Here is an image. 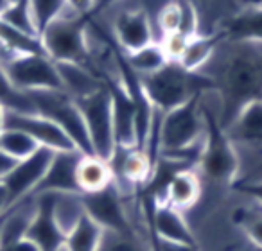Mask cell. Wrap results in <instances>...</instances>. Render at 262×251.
Instances as JSON below:
<instances>
[{
  "label": "cell",
  "instance_id": "24",
  "mask_svg": "<svg viewBox=\"0 0 262 251\" xmlns=\"http://www.w3.org/2000/svg\"><path fill=\"white\" fill-rule=\"evenodd\" d=\"M97 251H157L146 239H140L137 232H108L104 230Z\"/></svg>",
  "mask_w": 262,
  "mask_h": 251
},
{
  "label": "cell",
  "instance_id": "10",
  "mask_svg": "<svg viewBox=\"0 0 262 251\" xmlns=\"http://www.w3.org/2000/svg\"><path fill=\"white\" fill-rule=\"evenodd\" d=\"M120 192L115 185L108 187L106 190L97 194H86L83 196L84 212L92 217L102 230L108 232H135L133 224L129 222V215L122 203Z\"/></svg>",
  "mask_w": 262,
  "mask_h": 251
},
{
  "label": "cell",
  "instance_id": "36",
  "mask_svg": "<svg viewBox=\"0 0 262 251\" xmlns=\"http://www.w3.org/2000/svg\"><path fill=\"white\" fill-rule=\"evenodd\" d=\"M13 58H15V54H13V52L9 51V49L6 47V45L2 43V41H0V65L4 66L6 63H9Z\"/></svg>",
  "mask_w": 262,
  "mask_h": 251
},
{
  "label": "cell",
  "instance_id": "15",
  "mask_svg": "<svg viewBox=\"0 0 262 251\" xmlns=\"http://www.w3.org/2000/svg\"><path fill=\"white\" fill-rule=\"evenodd\" d=\"M219 34L226 41L237 43H262V2L250 4L237 11Z\"/></svg>",
  "mask_w": 262,
  "mask_h": 251
},
{
  "label": "cell",
  "instance_id": "32",
  "mask_svg": "<svg viewBox=\"0 0 262 251\" xmlns=\"http://www.w3.org/2000/svg\"><path fill=\"white\" fill-rule=\"evenodd\" d=\"M95 0H67V8H70L72 11L79 13V15L88 16L92 13Z\"/></svg>",
  "mask_w": 262,
  "mask_h": 251
},
{
  "label": "cell",
  "instance_id": "33",
  "mask_svg": "<svg viewBox=\"0 0 262 251\" xmlns=\"http://www.w3.org/2000/svg\"><path fill=\"white\" fill-rule=\"evenodd\" d=\"M2 251H41L40 247H38L36 242H33L31 239H22V240H16V242H13L11 246L4 247Z\"/></svg>",
  "mask_w": 262,
  "mask_h": 251
},
{
  "label": "cell",
  "instance_id": "29",
  "mask_svg": "<svg viewBox=\"0 0 262 251\" xmlns=\"http://www.w3.org/2000/svg\"><path fill=\"white\" fill-rule=\"evenodd\" d=\"M233 189H235L237 192L243 194V196H246L248 199H251L253 203H257L262 207V178L233 183Z\"/></svg>",
  "mask_w": 262,
  "mask_h": 251
},
{
  "label": "cell",
  "instance_id": "12",
  "mask_svg": "<svg viewBox=\"0 0 262 251\" xmlns=\"http://www.w3.org/2000/svg\"><path fill=\"white\" fill-rule=\"evenodd\" d=\"M112 94L113 131L115 144L120 149L139 147L137 142V106L124 84H106Z\"/></svg>",
  "mask_w": 262,
  "mask_h": 251
},
{
  "label": "cell",
  "instance_id": "8",
  "mask_svg": "<svg viewBox=\"0 0 262 251\" xmlns=\"http://www.w3.org/2000/svg\"><path fill=\"white\" fill-rule=\"evenodd\" d=\"M56 151H51L47 147H38L31 156L16 162L13 171L2 179L6 190L9 196V204H15L26 197L33 196L36 187L43 179Z\"/></svg>",
  "mask_w": 262,
  "mask_h": 251
},
{
  "label": "cell",
  "instance_id": "20",
  "mask_svg": "<svg viewBox=\"0 0 262 251\" xmlns=\"http://www.w3.org/2000/svg\"><path fill=\"white\" fill-rule=\"evenodd\" d=\"M223 36L221 34H196L194 38H190L189 43L185 47L180 65L189 72H201L205 69L210 58L214 56L217 45L221 43Z\"/></svg>",
  "mask_w": 262,
  "mask_h": 251
},
{
  "label": "cell",
  "instance_id": "27",
  "mask_svg": "<svg viewBox=\"0 0 262 251\" xmlns=\"http://www.w3.org/2000/svg\"><path fill=\"white\" fill-rule=\"evenodd\" d=\"M38 147L40 146L29 135L20 131V129L4 128L2 133H0V149L4 151L6 154H9L11 158H15L16 162L31 156Z\"/></svg>",
  "mask_w": 262,
  "mask_h": 251
},
{
  "label": "cell",
  "instance_id": "19",
  "mask_svg": "<svg viewBox=\"0 0 262 251\" xmlns=\"http://www.w3.org/2000/svg\"><path fill=\"white\" fill-rule=\"evenodd\" d=\"M51 194V212L52 219L61 230L63 235H69L77 222L83 219L84 204H83V194H58V192H49Z\"/></svg>",
  "mask_w": 262,
  "mask_h": 251
},
{
  "label": "cell",
  "instance_id": "34",
  "mask_svg": "<svg viewBox=\"0 0 262 251\" xmlns=\"http://www.w3.org/2000/svg\"><path fill=\"white\" fill-rule=\"evenodd\" d=\"M16 165V160L11 158L9 154H6L4 151L0 149V181L13 171V167Z\"/></svg>",
  "mask_w": 262,
  "mask_h": 251
},
{
  "label": "cell",
  "instance_id": "30",
  "mask_svg": "<svg viewBox=\"0 0 262 251\" xmlns=\"http://www.w3.org/2000/svg\"><path fill=\"white\" fill-rule=\"evenodd\" d=\"M122 0H95L94 2V8H92V13L88 16L92 18H99V16L106 15L110 9H113L115 6H119Z\"/></svg>",
  "mask_w": 262,
  "mask_h": 251
},
{
  "label": "cell",
  "instance_id": "21",
  "mask_svg": "<svg viewBox=\"0 0 262 251\" xmlns=\"http://www.w3.org/2000/svg\"><path fill=\"white\" fill-rule=\"evenodd\" d=\"M124 58H126L127 66L139 77L151 76V74L158 72L162 66L169 63L160 43H149L146 47L139 49V51L131 52V54H124Z\"/></svg>",
  "mask_w": 262,
  "mask_h": 251
},
{
  "label": "cell",
  "instance_id": "6",
  "mask_svg": "<svg viewBox=\"0 0 262 251\" xmlns=\"http://www.w3.org/2000/svg\"><path fill=\"white\" fill-rule=\"evenodd\" d=\"M225 133L235 149L237 158L250 154L251 167L257 172L262 167V99L243 106L232 122L225 128ZM255 172L250 178H253Z\"/></svg>",
  "mask_w": 262,
  "mask_h": 251
},
{
  "label": "cell",
  "instance_id": "28",
  "mask_svg": "<svg viewBox=\"0 0 262 251\" xmlns=\"http://www.w3.org/2000/svg\"><path fill=\"white\" fill-rule=\"evenodd\" d=\"M190 38L185 36L182 33H172V34H167L164 40L160 41L162 49H164L165 56H167L169 61H176L178 63L182 59L183 52H185V47L189 43Z\"/></svg>",
  "mask_w": 262,
  "mask_h": 251
},
{
  "label": "cell",
  "instance_id": "2",
  "mask_svg": "<svg viewBox=\"0 0 262 251\" xmlns=\"http://www.w3.org/2000/svg\"><path fill=\"white\" fill-rule=\"evenodd\" d=\"M86 29L88 16L67 8L40 33L41 47L54 63L86 65Z\"/></svg>",
  "mask_w": 262,
  "mask_h": 251
},
{
  "label": "cell",
  "instance_id": "18",
  "mask_svg": "<svg viewBox=\"0 0 262 251\" xmlns=\"http://www.w3.org/2000/svg\"><path fill=\"white\" fill-rule=\"evenodd\" d=\"M77 187L83 196L97 194L113 185V169L110 162L95 156V154H83L77 164Z\"/></svg>",
  "mask_w": 262,
  "mask_h": 251
},
{
  "label": "cell",
  "instance_id": "23",
  "mask_svg": "<svg viewBox=\"0 0 262 251\" xmlns=\"http://www.w3.org/2000/svg\"><path fill=\"white\" fill-rule=\"evenodd\" d=\"M0 41L9 49L15 56L22 54H45L41 47L40 36H33L20 29H15L9 24L0 20Z\"/></svg>",
  "mask_w": 262,
  "mask_h": 251
},
{
  "label": "cell",
  "instance_id": "35",
  "mask_svg": "<svg viewBox=\"0 0 262 251\" xmlns=\"http://www.w3.org/2000/svg\"><path fill=\"white\" fill-rule=\"evenodd\" d=\"M11 208V204H9V196H8V190H6L4 183L0 181V215L6 214V212Z\"/></svg>",
  "mask_w": 262,
  "mask_h": 251
},
{
  "label": "cell",
  "instance_id": "11",
  "mask_svg": "<svg viewBox=\"0 0 262 251\" xmlns=\"http://www.w3.org/2000/svg\"><path fill=\"white\" fill-rule=\"evenodd\" d=\"M81 156H83V153H79V151H59V153H56L43 179L36 187L33 196L45 192L81 194L76 178L77 164H79Z\"/></svg>",
  "mask_w": 262,
  "mask_h": 251
},
{
  "label": "cell",
  "instance_id": "9",
  "mask_svg": "<svg viewBox=\"0 0 262 251\" xmlns=\"http://www.w3.org/2000/svg\"><path fill=\"white\" fill-rule=\"evenodd\" d=\"M4 128L20 129L29 135L40 147H47L51 151H77L72 140L67 136L59 126L52 120L38 115V113H16L4 111Z\"/></svg>",
  "mask_w": 262,
  "mask_h": 251
},
{
  "label": "cell",
  "instance_id": "25",
  "mask_svg": "<svg viewBox=\"0 0 262 251\" xmlns=\"http://www.w3.org/2000/svg\"><path fill=\"white\" fill-rule=\"evenodd\" d=\"M237 226L243 230V233L246 235V239L250 240L253 246L262 249V207L250 199V204L237 208L235 215Z\"/></svg>",
  "mask_w": 262,
  "mask_h": 251
},
{
  "label": "cell",
  "instance_id": "14",
  "mask_svg": "<svg viewBox=\"0 0 262 251\" xmlns=\"http://www.w3.org/2000/svg\"><path fill=\"white\" fill-rule=\"evenodd\" d=\"M203 194V179L196 169H182L174 172L164 189V199L160 203H167L172 208L183 214L196 207Z\"/></svg>",
  "mask_w": 262,
  "mask_h": 251
},
{
  "label": "cell",
  "instance_id": "17",
  "mask_svg": "<svg viewBox=\"0 0 262 251\" xmlns=\"http://www.w3.org/2000/svg\"><path fill=\"white\" fill-rule=\"evenodd\" d=\"M34 214H36V197L34 196L18 201L6 212L2 228H0V249L11 246L16 240L26 239Z\"/></svg>",
  "mask_w": 262,
  "mask_h": 251
},
{
  "label": "cell",
  "instance_id": "4",
  "mask_svg": "<svg viewBox=\"0 0 262 251\" xmlns=\"http://www.w3.org/2000/svg\"><path fill=\"white\" fill-rule=\"evenodd\" d=\"M29 97L33 101L34 111L59 126L79 153L94 154L83 115L77 108V102L70 95H67L63 90H41L31 92Z\"/></svg>",
  "mask_w": 262,
  "mask_h": 251
},
{
  "label": "cell",
  "instance_id": "31",
  "mask_svg": "<svg viewBox=\"0 0 262 251\" xmlns=\"http://www.w3.org/2000/svg\"><path fill=\"white\" fill-rule=\"evenodd\" d=\"M155 247H157V251H198V246L180 244V242H167V240H157Z\"/></svg>",
  "mask_w": 262,
  "mask_h": 251
},
{
  "label": "cell",
  "instance_id": "41",
  "mask_svg": "<svg viewBox=\"0 0 262 251\" xmlns=\"http://www.w3.org/2000/svg\"><path fill=\"white\" fill-rule=\"evenodd\" d=\"M255 2H262V0H255Z\"/></svg>",
  "mask_w": 262,
  "mask_h": 251
},
{
  "label": "cell",
  "instance_id": "42",
  "mask_svg": "<svg viewBox=\"0 0 262 251\" xmlns=\"http://www.w3.org/2000/svg\"><path fill=\"white\" fill-rule=\"evenodd\" d=\"M0 251H2V249H0Z\"/></svg>",
  "mask_w": 262,
  "mask_h": 251
},
{
  "label": "cell",
  "instance_id": "1",
  "mask_svg": "<svg viewBox=\"0 0 262 251\" xmlns=\"http://www.w3.org/2000/svg\"><path fill=\"white\" fill-rule=\"evenodd\" d=\"M139 81L147 101L162 113L185 104L203 92L212 90L210 81L203 74L189 72L176 61H169L158 72L139 77Z\"/></svg>",
  "mask_w": 262,
  "mask_h": 251
},
{
  "label": "cell",
  "instance_id": "26",
  "mask_svg": "<svg viewBox=\"0 0 262 251\" xmlns=\"http://www.w3.org/2000/svg\"><path fill=\"white\" fill-rule=\"evenodd\" d=\"M0 106H2L6 111L36 113L29 94H24L18 88L13 86V83L9 81L8 74H6L2 65H0Z\"/></svg>",
  "mask_w": 262,
  "mask_h": 251
},
{
  "label": "cell",
  "instance_id": "37",
  "mask_svg": "<svg viewBox=\"0 0 262 251\" xmlns=\"http://www.w3.org/2000/svg\"><path fill=\"white\" fill-rule=\"evenodd\" d=\"M4 111L6 109L0 106V133H2V129H4Z\"/></svg>",
  "mask_w": 262,
  "mask_h": 251
},
{
  "label": "cell",
  "instance_id": "5",
  "mask_svg": "<svg viewBox=\"0 0 262 251\" xmlns=\"http://www.w3.org/2000/svg\"><path fill=\"white\" fill-rule=\"evenodd\" d=\"M76 102L81 115H83L92 153L102 160L110 162L117 151V144L115 131H113L112 94H110L108 86L101 88L95 94L79 99Z\"/></svg>",
  "mask_w": 262,
  "mask_h": 251
},
{
  "label": "cell",
  "instance_id": "39",
  "mask_svg": "<svg viewBox=\"0 0 262 251\" xmlns=\"http://www.w3.org/2000/svg\"><path fill=\"white\" fill-rule=\"evenodd\" d=\"M9 4H27V0H8Z\"/></svg>",
  "mask_w": 262,
  "mask_h": 251
},
{
  "label": "cell",
  "instance_id": "16",
  "mask_svg": "<svg viewBox=\"0 0 262 251\" xmlns=\"http://www.w3.org/2000/svg\"><path fill=\"white\" fill-rule=\"evenodd\" d=\"M59 74V81H61V90L67 95L79 101L88 95L95 94L97 90L106 86V83L86 65L81 63H56Z\"/></svg>",
  "mask_w": 262,
  "mask_h": 251
},
{
  "label": "cell",
  "instance_id": "40",
  "mask_svg": "<svg viewBox=\"0 0 262 251\" xmlns=\"http://www.w3.org/2000/svg\"><path fill=\"white\" fill-rule=\"evenodd\" d=\"M4 215H6V214L0 215V228H2V221H4Z\"/></svg>",
  "mask_w": 262,
  "mask_h": 251
},
{
  "label": "cell",
  "instance_id": "38",
  "mask_svg": "<svg viewBox=\"0 0 262 251\" xmlns=\"http://www.w3.org/2000/svg\"><path fill=\"white\" fill-rule=\"evenodd\" d=\"M8 6H9L8 0H0V15H2V13L6 11V8H8Z\"/></svg>",
  "mask_w": 262,
  "mask_h": 251
},
{
  "label": "cell",
  "instance_id": "13",
  "mask_svg": "<svg viewBox=\"0 0 262 251\" xmlns=\"http://www.w3.org/2000/svg\"><path fill=\"white\" fill-rule=\"evenodd\" d=\"M153 226L155 242L157 240H167V242H180L198 246L196 237L192 233V228L189 226L183 214L176 208H172L167 203H157L153 210Z\"/></svg>",
  "mask_w": 262,
  "mask_h": 251
},
{
  "label": "cell",
  "instance_id": "3",
  "mask_svg": "<svg viewBox=\"0 0 262 251\" xmlns=\"http://www.w3.org/2000/svg\"><path fill=\"white\" fill-rule=\"evenodd\" d=\"M201 95L174 109L162 113L160 156L190 149L205 139V115L201 109Z\"/></svg>",
  "mask_w": 262,
  "mask_h": 251
},
{
  "label": "cell",
  "instance_id": "22",
  "mask_svg": "<svg viewBox=\"0 0 262 251\" xmlns=\"http://www.w3.org/2000/svg\"><path fill=\"white\" fill-rule=\"evenodd\" d=\"M104 230L86 214L65 237V251H97Z\"/></svg>",
  "mask_w": 262,
  "mask_h": 251
},
{
  "label": "cell",
  "instance_id": "7",
  "mask_svg": "<svg viewBox=\"0 0 262 251\" xmlns=\"http://www.w3.org/2000/svg\"><path fill=\"white\" fill-rule=\"evenodd\" d=\"M13 86L24 94L41 90H61L58 66L47 54L15 56L4 65Z\"/></svg>",
  "mask_w": 262,
  "mask_h": 251
}]
</instances>
